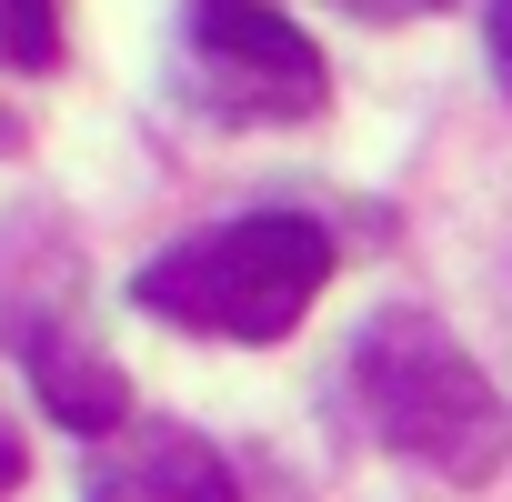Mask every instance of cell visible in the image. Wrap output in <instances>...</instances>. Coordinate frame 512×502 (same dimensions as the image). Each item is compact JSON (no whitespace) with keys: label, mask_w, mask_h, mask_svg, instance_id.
Returning <instances> with one entry per match:
<instances>
[{"label":"cell","mask_w":512,"mask_h":502,"mask_svg":"<svg viewBox=\"0 0 512 502\" xmlns=\"http://www.w3.org/2000/svg\"><path fill=\"white\" fill-rule=\"evenodd\" d=\"M191 91L221 121H322L332 71L272 0H191Z\"/></svg>","instance_id":"3"},{"label":"cell","mask_w":512,"mask_h":502,"mask_svg":"<svg viewBox=\"0 0 512 502\" xmlns=\"http://www.w3.org/2000/svg\"><path fill=\"white\" fill-rule=\"evenodd\" d=\"M11 332V352L31 362V392H41V412L61 422V432H91V442H111L121 422H131V392H121V372L81 342V332H61V322H0Z\"/></svg>","instance_id":"5"},{"label":"cell","mask_w":512,"mask_h":502,"mask_svg":"<svg viewBox=\"0 0 512 502\" xmlns=\"http://www.w3.org/2000/svg\"><path fill=\"white\" fill-rule=\"evenodd\" d=\"M492 81L512 91V0H492Z\"/></svg>","instance_id":"7"},{"label":"cell","mask_w":512,"mask_h":502,"mask_svg":"<svg viewBox=\"0 0 512 502\" xmlns=\"http://www.w3.org/2000/svg\"><path fill=\"white\" fill-rule=\"evenodd\" d=\"M0 61L11 71H61V0H0Z\"/></svg>","instance_id":"6"},{"label":"cell","mask_w":512,"mask_h":502,"mask_svg":"<svg viewBox=\"0 0 512 502\" xmlns=\"http://www.w3.org/2000/svg\"><path fill=\"white\" fill-rule=\"evenodd\" d=\"M81 502H241V482L191 422H131L121 442H101Z\"/></svg>","instance_id":"4"},{"label":"cell","mask_w":512,"mask_h":502,"mask_svg":"<svg viewBox=\"0 0 512 502\" xmlns=\"http://www.w3.org/2000/svg\"><path fill=\"white\" fill-rule=\"evenodd\" d=\"M342 11H362V21H422V11H442V0H342Z\"/></svg>","instance_id":"8"},{"label":"cell","mask_w":512,"mask_h":502,"mask_svg":"<svg viewBox=\"0 0 512 502\" xmlns=\"http://www.w3.org/2000/svg\"><path fill=\"white\" fill-rule=\"evenodd\" d=\"M352 402L382 432V452L442 472V482H492L512 452V412L492 392V372L412 302L372 312L352 342Z\"/></svg>","instance_id":"2"},{"label":"cell","mask_w":512,"mask_h":502,"mask_svg":"<svg viewBox=\"0 0 512 502\" xmlns=\"http://www.w3.org/2000/svg\"><path fill=\"white\" fill-rule=\"evenodd\" d=\"M0 151H21V121H11V101H0Z\"/></svg>","instance_id":"9"},{"label":"cell","mask_w":512,"mask_h":502,"mask_svg":"<svg viewBox=\"0 0 512 502\" xmlns=\"http://www.w3.org/2000/svg\"><path fill=\"white\" fill-rule=\"evenodd\" d=\"M332 262L342 251L312 211H241V221L171 241L161 262H141L131 302L171 332H201V342H282L332 292Z\"/></svg>","instance_id":"1"}]
</instances>
